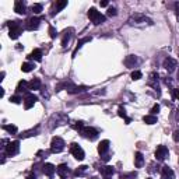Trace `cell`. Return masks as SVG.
<instances>
[{"label":"cell","instance_id":"obj_1","mask_svg":"<svg viewBox=\"0 0 179 179\" xmlns=\"http://www.w3.org/2000/svg\"><path fill=\"white\" fill-rule=\"evenodd\" d=\"M88 18L91 20V22L94 24V25H99V24H102V22H105V15L101 14L98 10L95 7H91L90 10H88L87 13Z\"/></svg>","mask_w":179,"mask_h":179},{"label":"cell","instance_id":"obj_2","mask_svg":"<svg viewBox=\"0 0 179 179\" xmlns=\"http://www.w3.org/2000/svg\"><path fill=\"white\" fill-rule=\"evenodd\" d=\"M8 28H10V32H8V37L11 39H17V38L21 35V25H20V21H8Z\"/></svg>","mask_w":179,"mask_h":179},{"label":"cell","instance_id":"obj_3","mask_svg":"<svg viewBox=\"0 0 179 179\" xmlns=\"http://www.w3.org/2000/svg\"><path fill=\"white\" fill-rule=\"evenodd\" d=\"M65 148V141H63L62 137H53L51 141V151L53 154H58L60 151H63Z\"/></svg>","mask_w":179,"mask_h":179},{"label":"cell","instance_id":"obj_4","mask_svg":"<svg viewBox=\"0 0 179 179\" xmlns=\"http://www.w3.org/2000/svg\"><path fill=\"white\" fill-rule=\"evenodd\" d=\"M70 153L73 154V157L76 158V160H78V161H83L84 160V157H85L84 150H83L78 144H76V143H73V144L70 146Z\"/></svg>","mask_w":179,"mask_h":179},{"label":"cell","instance_id":"obj_5","mask_svg":"<svg viewBox=\"0 0 179 179\" xmlns=\"http://www.w3.org/2000/svg\"><path fill=\"white\" fill-rule=\"evenodd\" d=\"M20 151V141H11L8 143V146H6V154H7L8 157H13L15 154H18Z\"/></svg>","mask_w":179,"mask_h":179},{"label":"cell","instance_id":"obj_6","mask_svg":"<svg viewBox=\"0 0 179 179\" xmlns=\"http://www.w3.org/2000/svg\"><path fill=\"white\" fill-rule=\"evenodd\" d=\"M81 134L84 136L85 139H90V140H95L98 137V132H97V129H94V128H83Z\"/></svg>","mask_w":179,"mask_h":179},{"label":"cell","instance_id":"obj_7","mask_svg":"<svg viewBox=\"0 0 179 179\" xmlns=\"http://www.w3.org/2000/svg\"><path fill=\"white\" fill-rule=\"evenodd\" d=\"M37 95H34V94H29V92H27V95H25V98H24V108L25 109H31L34 106V104L37 102Z\"/></svg>","mask_w":179,"mask_h":179},{"label":"cell","instance_id":"obj_8","mask_svg":"<svg viewBox=\"0 0 179 179\" xmlns=\"http://www.w3.org/2000/svg\"><path fill=\"white\" fill-rule=\"evenodd\" d=\"M167 157H168V148L165 146H158L155 150V158L158 161H164Z\"/></svg>","mask_w":179,"mask_h":179},{"label":"cell","instance_id":"obj_9","mask_svg":"<svg viewBox=\"0 0 179 179\" xmlns=\"http://www.w3.org/2000/svg\"><path fill=\"white\" fill-rule=\"evenodd\" d=\"M162 66H164V69L167 70L168 73H172V71L175 70V67H176V62L172 58H165L164 63H162Z\"/></svg>","mask_w":179,"mask_h":179},{"label":"cell","instance_id":"obj_10","mask_svg":"<svg viewBox=\"0 0 179 179\" xmlns=\"http://www.w3.org/2000/svg\"><path fill=\"white\" fill-rule=\"evenodd\" d=\"M146 21H148V24H153V21L151 20H148L146 17V15H143V14H133L132 17H130V22L132 24H139V22H146Z\"/></svg>","mask_w":179,"mask_h":179},{"label":"cell","instance_id":"obj_11","mask_svg":"<svg viewBox=\"0 0 179 179\" xmlns=\"http://www.w3.org/2000/svg\"><path fill=\"white\" fill-rule=\"evenodd\" d=\"M39 22H41V20L38 18V17H31V18L27 21V29H29V31L38 29V27H39Z\"/></svg>","mask_w":179,"mask_h":179},{"label":"cell","instance_id":"obj_12","mask_svg":"<svg viewBox=\"0 0 179 179\" xmlns=\"http://www.w3.org/2000/svg\"><path fill=\"white\" fill-rule=\"evenodd\" d=\"M55 172H56V167H55V165L49 164V162H46V164L44 165V174H45L46 176L52 178V176L55 175Z\"/></svg>","mask_w":179,"mask_h":179},{"label":"cell","instance_id":"obj_13","mask_svg":"<svg viewBox=\"0 0 179 179\" xmlns=\"http://www.w3.org/2000/svg\"><path fill=\"white\" fill-rule=\"evenodd\" d=\"M161 174H162V179H175V174L169 167H162Z\"/></svg>","mask_w":179,"mask_h":179},{"label":"cell","instance_id":"obj_14","mask_svg":"<svg viewBox=\"0 0 179 179\" xmlns=\"http://www.w3.org/2000/svg\"><path fill=\"white\" fill-rule=\"evenodd\" d=\"M56 172L60 178H66L67 174H69V168H67L66 164H60L59 167H56Z\"/></svg>","mask_w":179,"mask_h":179},{"label":"cell","instance_id":"obj_15","mask_svg":"<svg viewBox=\"0 0 179 179\" xmlns=\"http://www.w3.org/2000/svg\"><path fill=\"white\" fill-rule=\"evenodd\" d=\"M143 164H144V157H143V154L140 151L134 154V167L136 168H141Z\"/></svg>","mask_w":179,"mask_h":179},{"label":"cell","instance_id":"obj_16","mask_svg":"<svg viewBox=\"0 0 179 179\" xmlns=\"http://www.w3.org/2000/svg\"><path fill=\"white\" fill-rule=\"evenodd\" d=\"M14 11L17 14H25V3H22L20 0H17L14 3Z\"/></svg>","mask_w":179,"mask_h":179},{"label":"cell","instance_id":"obj_17","mask_svg":"<svg viewBox=\"0 0 179 179\" xmlns=\"http://www.w3.org/2000/svg\"><path fill=\"white\" fill-rule=\"evenodd\" d=\"M136 63H137V58H136L134 55H129V56H126V59H124V65H126V67H134Z\"/></svg>","mask_w":179,"mask_h":179},{"label":"cell","instance_id":"obj_18","mask_svg":"<svg viewBox=\"0 0 179 179\" xmlns=\"http://www.w3.org/2000/svg\"><path fill=\"white\" fill-rule=\"evenodd\" d=\"M109 148V140H102V141L98 144V153L99 154H105Z\"/></svg>","mask_w":179,"mask_h":179},{"label":"cell","instance_id":"obj_19","mask_svg":"<svg viewBox=\"0 0 179 179\" xmlns=\"http://www.w3.org/2000/svg\"><path fill=\"white\" fill-rule=\"evenodd\" d=\"M28 58L34 59V60H37V62H41V60H42V51H41V49H34Z\"/></svg>","mask_w":179,"mask_h":179},{"label":"cell","instance_id":"obj_20","mask_svg":"<svg viewBox=\"0 0 179 179\" xmlns=\"http://www.w3.org/2000/svg\"><path fill=\"white\" fill-rule=\"evenodd\" d=\"M85 90H88L85 85H78V87L73 85L71 88H69V90H67V92H69V94H78V92H84Z\"/></svg>","mask_w":179,"mask_h":179},{"label":"cell","instance_id":"obj_21","mask_svg":"<svg viewBox=\"0 0 179 179\" xmlns=\"http://www.w3.org/2000/svg\"><path fill=\"white\" fill-rule=\"evenodd\" d=\"M27 90H29V84L25 80H21L17 84V92H22V91H27Z\"/></svg>","mask_w":179,"mask_h":179},{"label":"cell","instance_id":"obj_22","mask_svg":"<svg viewBox=\"0 0 179 179\" xmlns=\"http://www.w3.org/2000/svg\"><path fill=\"white\" fill-rule=\"evenodd\" d=\"M28 84H29V90H39L41 88V80L39 78H32Z\"/></svg>","mask_w":179,"mask_h":179},{"label":"cell","instance_id":"obj_23","mask_svg":"<svg viewBox=\"0 0 179 179\" xmlns=\"http://www.w3.org/2000/svg\"><path fill=\"white\" fill-rule=\"evenodd\" d=\"M102 174L105 175V178H109V176H112L113 174H115V169H113V167H111V165H106V167L102 168Z\"/></svg>","mask_w":179,"mask_h":179},{"label":"cell","instance_id":"obj_24","mask_svg":"<svg viewBox=\"0 0 179 179\" xmlns=\"http://www.w3.org/2000/svg\"><path fill=\"white\" fill-rule=\"evenodd\" d=\"M143 122L147 124H154V123H157V116H154V115H146V116L143 118Z\"/></svg>","mask_w":179,"mask_h":179},{"label":"cell","instance_id":"obj_25","mask_svg":"<svg viewBox=\"0 0 179 179\" xmlns=\"http://www.w3.org/2000/svg\"><path fill=\"white\" fill-rule=\"evenodd\" d=\"M34 69H35L34 63H29V62L22 63V66H21V70L24 71V73H29V71H32Z\"/></svg>","mask_w":179,"mask_h":179},{"label":"cell","instance_id":"obj_26","mask_svg":"<svg viewBox=\"0 0 179 179\" xmlns=\"http://www.w3.org/2000/svg\"><path fill=\"white\" fill-rule=\"evenodd\" d=\"M67 6V0H63V2H58V3L55 4V11L52 13V14H55V13H59L60 10H63V8Z\"/></svg>","mask_w":179,"mask_h":179},{"label":"cell","instance_id":"obj_27","mask_svg":"<svg viewBox=\"0 0 179 179\" xmlns=\"http://www.w3.org/2000/svg\"><path fill=\"white\" fill-rule=\"evenodd\" d=\"M3 129L6 130V132L10 133V134H15V133H17V130H18V129H17V126H14V124H4Z\"/></svg>","mask_w":179,"mask_h":179},{"label":"cell","instance_id":"obj_28","mask_svg":"<svg viewBox=\"0 0 179 179\" xmlns=\"http://www.w3.org/2000/svg\"><path fill=\"white\" fill-rule=\"evenodd\" d=\"M90 41H91V37H87V38H83V39L80 41V42H78V44H77V46H76V49H74V52H73V56L76 55V52L78 51V49H80L81 46H83V45L85 44V42H90Z\"/></svg>","mask_w":179,"mask_h":179},{"label":"cell","instance_id":"obj_29","mask_svg":"<svg viewBox=\"0 0 179 179\" xmlns=\"http://www.w3.org/2000/svg\"><path fill=\"white\" fill-rule=\"evenodd\" d=\"M31 8H32V13H34V14H39L41 11H42V4L37 3V4H34Z\"/></svg>","mask_w":179,"mask_h":179},{"label":"cell","instance_id":"obj_30","mask_svg":"<svg viewBox=\"0 0 179 179\" xmlns=\"http://www.w3.org/2000/svg\"><path fill=\"white\" fill-rule=\"evenodd\" d=\"M21 101H24V99H22L20 95H13L10 98V102H13V104H20Z\"/></svg>","mask_w":179,"mask_h":179},{"label":"cell","instance_id":"obj_31","mask_svg":"<svg viewBox=\"0 0 179 179\" xmlns=\"http://www.w3.org/2000/svg\"><path fill=\"white\" fill-rule=\"evenodd\" d=\"M69 39H70V34L66 31V32H65V35H63V39H62L63 48H66V45H67V42H69Z\"/></svg>","mask_w":179,"mask_h":179},{"label":"cell","instance_id":"obj_32","mask_svg":"<svg viewBox=\"0 0 179 179\" xmlns=\"http://www.w3.org/2000/svg\"><path fill=\"white\" fill-rule=\"evenodd\" d=\"M141 71H139V70H134V71H133L132 73V80H140V78H141Z\"/></svg>","mask_w":179,"mask_h":179},{"label":"cell","instance_id":"obj_33","mask_svg":"<svg viewBox=\"0 0 179 179\" xmlns=\"http://www.w3.org/2000/svg\"><path fill=\"white\" fill-rule=\"evenodd\" d=\"M118 115H119V116L121 118H124V119H126V109H124L123 106H119V109H118Z\"/></svg>","mask_w":179,"mask_h":179},{"label":"cell","instance_id":"obj_34","mask_svg":"<svg viewBox=\"0 0 179 179\" xmlns=\"http://www.w3.org/2000/svg\"><path fill=\"white\" fill-rule=\"evenodd\" d=\"M88 167H85V165H81V167H78V169L76 171V175H83L85 171H87Z\"/></svg>","mask_w":179,"mask_h":179},{"label":"cell","instance_id":"obj_35","mask_svg":"<svg viewBox=\"0 0 179 179\" xmlns=\"http://www.w3.org/2000/svg\"><path fill=\"white\" fill-rule=\"evenodd\" d=\"M49 35H51V38H56V35H58V31H56L55 27H49Z\"/></svg>","mask_w":179,"mask_h":179},{"label":"cell","instance_id":"obj_36","mask_svg":"<svg viewBox=\"0 0 179 179\" xmlns=\"http://www.w3.org/2000/svg\"><path fill=\"white\" fill-rule=\"evenodd\" d=\"M35 133H37V130H29V132L22 133L21 137H29V136H35Z\"/></svg>","mask_w":179,"mask_h":179},{"label":"cell","instance_id":"obj_37","mask_svg":"<svg viewBox=\"0 0 179 179\" xmlns=\"http://www.w3.org/2000/svg\"><path fill=\"white\" fill-rule=\"evenodd\" d=\"M172 95H174L175 99H179V88H174L172 90Z\"/></svg>","mask_w":179,"mask_h":179},{"label":"cell","instance_id":"obj_38","mask_svg":"<svg viewBox=\"0 0 179 179\" xmlns=\"http://www.w3.org/2000/svg\"><path fill=\"white\" fill-rule=\"evenodd\" d=\"M172 139H174V141H176V143L179 141V130H175V132H174V134H172Z\"/></svg>","mask_w":179,"mask_h":179},{"label":"cell","instance_id":"obj_39","mask_svg":"<svg viewBox=\"0 0 179 179\" xmlns=\"http://www.w3.org/2000/svg\"><path fill=\"white\" fill-rule=\"evenodd\" d=\"M108 15H116V8H115V7H109V8H108Z\"/></svg>","mask_w":179,"mask_h":179},{"label":"cell","instance_id":"obj_40","mask_svg":"<svg viewBox=\"0 0 179 179\" xmlns=\"http://www.w3.org/2000/svg\"><path fill=\"white\" fill-rule=\"evenodd\" d=\"M158 111H160V105H158V104H155V105L151 108V113H157Z\"/></svg>","mask_w":179,"mask_h":179},{"label":"cell","instance_id":"obj_41","mask_svg":"<svg viewBox=\"0 0 179 179\" xmlns=\"http://www.w3.org/2000/svg\"><path fill=\"white\" fill-rule=\"evenodd\" d=\"M27 179H37V176H35V174H31V175L27 176Z\"/></svg>","mask_w":179,"mask_h":179},{"label":"cell","instance_id":"obj_42","mask_svg":"<svg viewBox=\"0 0 179 179\" xmlns=\"http://www.w3.org/2000/svg\"><path fill=\"white\" fill-rule=\"evenodd\" d=\"M175 7H176V15H178V18H179V3L175 4Z\"/></svg>","mask_w":179,"mask_h":179},{"label":"cell","instance_id":"obj_43","mask_svg":"<svg viewBox=\"0 0 179 179\" xmlns=\"http://www.w3.org/2000/svg\"><path fill=\"white\" fill-rule=\"evenodd\" d=\"M101 7H106V6H108V2H101Z\"/></svg>","mask_w":179,"mask_h":179},{"label":"cell","instance_id":"obj_44","mask_svg":"<svg viewBox=\"0 0 179 179\" xmlns=\"http://www.w3.org/2000/svg\"><path fill=\"white\" fill-rule=\"evenodd\" d=\"M121 179H129V178H128V176H122Z\"/></svg>","mask_w":179,"mask_h":179},{"label":"cell","instance_id":"obj_45","mask_svg":"<svg viewBox=\"0 0 179 179\" xmlns=\"http://www.w3.org/2000/svg\"><path fill=\"white\" fill-rule=\"evenodd\" d=\"M92 179H98V178H92Z\"/></svg>","mask_w":179,"mask_h":179},{"label":"cell","instance_id":"obj_46","mask_svg":"<svg viewBox=\"0 0 179 179\" xmlns=\"http://www.w3.org/2000/svg\"><path fill=\"white\" fill-rule=\"evenodd\" d=\"M105 179H111V178H105Z\"/></svg>","mask_w":179,"mask_h":179},{"label":"cell","instance_id":"obj_47","mask_svg":"<svg viewBox=\"0 0 179 179\" xmlns=\"http://www.w3.org/2000/svg\"><path fill=\"white\" fill-rule=\"evenodd\" d=\"M148 179H151V178H148Z\"/></svg>","mask_w":179,"mask_h":179}]
</instances>
